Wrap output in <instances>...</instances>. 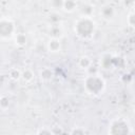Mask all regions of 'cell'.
Masks as SVG:
<instances>
[{
    "label": "cell",
    "instance_id": "6",
    "mask_svg": "<svg viewBox=\"0 0 135 135\" xmlns=\"http://www.w3.org/2000/svg\"><path fill=\"white\" fill-rule=\"evenodd\" d=\"M46 47L49 50V52L51 53H57L60 51L61 47V43L59 39H55V38H51L46 44Z\"/></svg>",
    "mask_w": 135,
    "mask_h": 135
},
{
    "label": "cell",
    "instance_id": "11",
    "mask_svg": "<svg viewBox=\"0 0 135 135\" xmlns=\"http://www.w3.org/2000/svg\"><path fill=\"white\" fill-rule=\"evenodd\" d=\"M26 42H27V38H26L25 34L19 33V34H17V35L15 36V44H16L17 46L22 47V46H24V45L26 44Z\"/></svg>",
    "mask_w": 135,
    "mask_h": 135
},
{
    "label": "cell",
    "instance_id": "13",
    "mask_svg": "<svg viewBox=\"0 0 135 135\" xmlns=\"http://www.w3.org/2000/svg\"><path fill=\"white\" fill-rule=\"evenodd\" d=\"M8 77L14 80V81H17L21 78V71L17 68H12L9 71H8Z\"/></svg>",
    "mask_w": 135,
    "mask_h": 135
},
{
    "label": "cell",
    "instance_id": "1",
    "mask_svg": "<svg viewBox=\"0 0 135 135\" xmlns=\"http://www.w3.org/2000/svg\"><path fill=\"white\" fill-rule=\"evenodd\" d=\"M74 31L80 38H89L95 31V22L92 17H79L75 21Z\"/></svg>",
    "mask_w": 135,
    "mask_h": 135
},
{
    "label": "cell",
    "instance_id": "7",
    "mask_svg": "<svg viewBox=\"0 0 135 135\" xmlns=\"http://www.w3.org/2000/svg\"><path fill=\"white\" fill-rule=\"evenodd\" d=\"M77 8H78V3L76 1H74V0H66V1H63L61 9H63L66 13H72V12H74Z\"/></svg>",
    "mask_w": 135,
    "mask_h": 135
},
{
    "label": "cell",
    "instance_id": "16",
    "mask_svg": "<svg viewBox=\"0 0 135 135\" xmlns=\"http://www.w3.org/2000/svg\"><path fill=\"white\" fill-rule=\"evenodd\" d=\"M70 135H85V131L80 127H76L71 131Z\"/></svg>",
    "mask_w": 135,
    "mask_h": 135
},
{
    "label": "cell",
    "instance_id": "14",
    "mask_svg": "<svg viewBox=\"0 0 135 135\" xmlns=\"http://www.w3.org/2000/svg\"><path fill=\"white\" fill-rule=\"evenodd\" d=\"M8 107H9V99H8V97H6L4 95L1 96L0 97V110L5 111V110L8 109Z\"/></svg>",
    "mask_w": 135,
    "mask_h": 135
},
{
    "label": "cell",
    "instance_id": "17",
    "mask_svg": "<svg viewBox=\"0 0 135 135\" xmlns=\"http://www.w3.org/2000/svg\"><path fill=\"white\" fill-rule=\"evenodd\" d=\"M36 135H54L53 130L49 129V128H42L38 131V133Z\"/></svg>",
    "mask_w": 135,
    "mask_h": 135
},
{
    "label": "cell",
    "instance_id": "18",
    "mask_svg": "<svg viewBox=\"0 0 135 135\" xmlns=\"http://www.w3.org/2000/svg\"><path fill=\"white\" fill-rule=\"evenodd\" d=\"M62 3H63L62 0H54L51 2V5L55 8H62Z\"/></svg>",
    "mask_w": 135,
    "mask_h": 135
},
{
    "label": "cell",
    "instance_id": "15",
    "mask_svg": "<svg viewBox=\"0 0 135 135\" xmlns=\"http://www.w3.org/2000/svg\"><path fill=\"white\" fill-rule=\"evenodd\" d=\"M127 23L129 24V26L134 27V24H135V14H134V11L133 9L129 13V15L127 17Z\"/></svg>",
    "mask_w": 135,
    "mask_h": 135
},
{
    "label": "cell",
    "instance_id": "2",
    "mask_svg": "<svg viewBox=\"0 0 135 135\" xmlns=\"http://www.w3.org/2000/svg\"><path fill=\"white\" fill-rule=\"evenodd\" d=\"M83 85H84V90L86 91L88 94L98 95V94L103 92L104 86H105V82L102 79V77H100L99 75L90 74L84 78Z\"/></svg>",
    "mask_w": 135,
    "mask_h": 135
},
{
    "label": "cell",
    "instance_id": "3",
    "mask_svg": "<svg viewBox=\"0 0 135 135\" xmlns=\"http://www.w3.org/2000/svg\"><path fill=\"white\" fill-rule=\"evenodd\" d=\"M109 135H130L129 123L122 118L115 119L109 128Z\"/></svg>",
    "mask_w": 135,
    "mask_h": 135
},
{
    "label": "cell",
    "instance_id": "12",
    "mask_svg": "<svg viewBox=\"0 0 135 135\" xmlns=\"http://www.w3.org/2000/svg\"><path fill=\"white\" fill-rule=\"evenodd\" d=\"M50 35H52V38H55V39H59V37L62 36V31H61V28L59 27L58 24L51 26Z\"/></svg>",
    "mask_w": 135,
    "mask_h": 135
},
{
    "label": "cell",
    "instance_id": "8",
    "mask_svg": "<svg viewBox=\"0 0 135 135\" xmlns=\"http://www.w3.org/2000/svg\"><path fill=\"white\" fill-rule=\"evenodd\" d=\"M54 76V72L50 68H44L40 71V79L42 81H50Z\"/></svg>",
    "mask_w": 135,
    "mask_h": 135
},
{
    "label": "cell",
    "instance_id": "9",
    "mask_svg": "<svg viewBox=\"0 0 135 135\" xmlns=\"http://www.w3.org/2000/svg\"><path fill=\"white\" fill-rule=\"evenodd\" d=\"M93 64V61L90 57L88 56H82L79 58L78 60V65L81 68V69H85V70H89Z\"/></svg>",
    "mask_w": 135,
    "mask_h": 135
},
{
    "label": "cell",
    "instance_id": "4",
    "mask_svg": "<svg viewBox=\"0 0 135 135\" xmlns=\"http://www.w3.org/2000/svg\"><path fill=\"white\" fill-rule=\"evenodd\" d=\"M15 31H16V26L13 20L6 17L0 19V38L9 39L15 35Z\"/></svg>",
    "mask_w": 135,
    "mask_h": 135
},
{
    "label": "cell",
    "instance_id": "10",
    "mask_svg": "<svg viewBox=\"0 0 135 135\" xmlns=\"http://www.w3.org/2000/svg\"><path fill=\"white\" fill-rule=\"evenodd\" d=\"M21 78L25 81V82H31L34 80L35 78V74L31 69H25L21 72Z\"/></svg>",
    "mask_w": 135,
    "mask_h": 135
},
{
    "label": "cell",
    "instance_id": "19",
    "mask_svg": "<svg viewBox=\"0 0 135 135\" xmlns=\"http://www.w3.org/2000/svg\"><path fill=\"white\" fill-rule=\"evenodd\" d=\"M27 135H34V134H27Z\"/></svg>",
    "mask_w": 135,
    "mask_h": 135
},
{
    "label": "cell",
    "instance_id": "5",
    "mask_svg": "<svg viewBox=\"0 0 135 135\" xmlns=\"http://www.w3.org/2000/svg\"><path fill=\"white\" fill-rule=\"evenodd\" d=\"M114 15H115V9L110 4H105L100 8V16L103 19H112Z\"/></svg>",
    "mask_w": 135,
    "mask_h": 135
}]
</instances>
